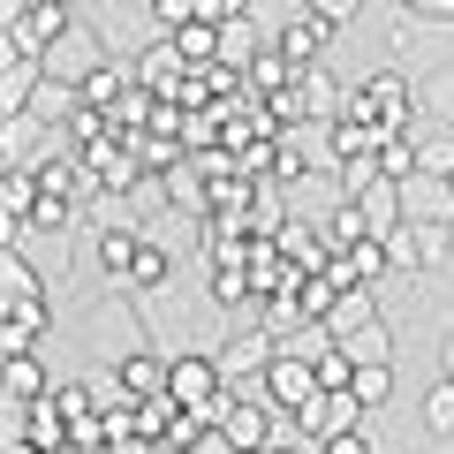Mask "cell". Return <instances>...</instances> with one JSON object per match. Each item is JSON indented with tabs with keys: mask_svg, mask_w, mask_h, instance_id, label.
<instances>
[{
	"mask_svg": "<svg viewBox=\"0 0 454 454\" xmlns=\"http://www.w3.org/2000/svg\"><path fill=\"white\" fill-rule=\"evenodd\" d=\"M348 114L379 121L387 137H417V83H409L402 68H379V76H364L356 91H348Z\"/></svg>",
	"mask_w": 454,
	"mask_h": 454,
	"instance_id": "cell-1",
	"label": "cell"
},
{
	"mask_svg": "<svg viewBox=\"0 0 454 454\" xmlns=\"http://www.w3.org/2000/svg\"><path fill=\"white\" fill-rule=\"evenodd\" d=\"M83 175H91V197H129V190H145V175H152V167L137 160V145H129V137H106V145H91V152H83Z\"/></svg>",
	"mask_w": 454,
	"mask_h": 454,
	"instance_id": "cell-2",
	"label": "cell"
},
{
	"mask_svg": "<svg viewBox=\"0 0 454 454\" xmlns=\"http://www.w3.org/2000/svg\"><path fill=\"white\" fill-rule=\"evenodd\" d=\"M250 394H265L273 409H288V417H295V409H310V402H318L325 387H318V364H310V356H295V348H280V356L265 364V379H258Z\"/></svg>",
	"mask_w": 454,
	"mask_h": 454,
	"instance_id": "cell-3",
	"label": "cell"
},
{
	"mask_svg": "<svg viewBox=\"0 0 454 454\" xmlns=\"http://www.w3.org/2000/svg\"><path fill=\"white\" fill-rule=\"evenodd\" d=\"M167 394H175L182 409H205V402H220V394H227L220 356H212V348H182V356L167 364Z\"/></svg>",
	"mask_w": 454,
	"mask_h": 454,
	"instance_id": "cell-4",
	"label": "cell"
},
{
	"mask_svg": "<svg viewBox=\"0 0 454 454\" xmlns=\"http://www.w3.org/2000/svg\"><path fill=\"white\" fill-rule=\"evenodd\" d=\"M364 417H372V409H364L356 394H333V387H325L310 409H295V432H303L310 447H318V439H333V432H356Z\"/></svg>",
	"mask_w": 454,
	"mask_h": 454,
	"instance_id": "cell-5",
	"label": "cell"
},
{
	"mask_svg": "<svg viewBox=\"0 0 454 454\" xmlns=\"http://www.w3.org/2000/svg\"><path fill=\"white\" fill-rule=\"evenodd\" d=\"M325 152H333V167L379 160V152H387V129H379V121H364V114H333V121H325Z\"/></svg>",
	"mask_w": 454,
	"mask_h": 454,
	"instance_id": "cell-6",
	"label": "cell"
},
{
	"mask_svg": "<svg viewBox=\"0 0 454 454\" xmlns=\"http://www.w3.org/2000/svg\"><path fill=\"white\" fill-rule=\"evenodd\" d=\"M273 356H280V333H265V325H258V333H235V340L220 348V372H227V387H243V379L258 387Z\"/></svg>",
	"mask_w": 454,
	"mask_h": 454,
	"instance_id": "cell-7",
	"label": "cell"
},
{
	"mask_svg": "<svg viewBox=\"0 0 454 454\" xmlns=\"http://www.w3.org/2000/svg\"><path fill=\"white\" fill-rule=\"evenodd\" d=\"M325 38H333V23H325L318 8H295V16H288V23H280V31H273V46L288 53L295 68H318V53H325Z\"/></svg>",
	"mask_w": 454,
	"mask_h": 454,
	"instance_id": "cell-8",
	"label": "cell"
},
{
	"mask_svg": "<svg viewBox=\"0 0 454 454\" xmlns=\"http://www.w3.org/2000/svg\"><path fill=\"white\" fill-rule=\"evenodd\" d=\"M129 68H137V83H145V91H160V98H175V83L190 76V61H182V46H175V31H160V38H152V46L137 53Z\"/></svg>",
	"mask_w": 454,
	"mask_h": 454,
	"instance_id": "cell-9",
	"label": "cell"
},
{
	"mask_svg": "<svg viewBox=\"0 0 454 454\" xmlns=\"http://www.w3.org/2000/svg\"><path fill=\"white\" fill-rule=\"evenodd\" d=\"M137 243H145V227H129V220H114V227H98V243H91V258H98V273H106V288H129V265H137Z\"/></svg>",
	"mask_w": 454,
	"mask_h": 454,
	"instance_id": "cell-10",
	"label": "cell"
},
{
	"mask_svg": "<svg viewBox=\"0 0 454 454\" xmlns=\"http://www.w3.org/2000/svg\"><path fill=\"white\" fill-rule=\"evenodd\" d=\"M46 333H53V303H46V295H31V303H8V325H0V356H23V348H38Z\"/></svg>",
	"mask_w": 454,
	"mask_h": 454,
	"instance_id": "cell-11",
	"label": "cell"
},
{
	"mask_svg": "<svg viewBox=\"0 0 454 454\" xmlns=\"http://www.w3.org/2000/svg\"><path fill=\"white\" fill-rule=\"evenodd\" d=\"M46 83V61L38 53H23V46H0V98H8V114H23L31 106V91Z\"/></svg>",
	"mask_w": 454,
	"mask_h": 454,
	"instance_id": "cell-12",
	"label": "cell"
},
{
	"mask_svg": "<svg viewBox=\"0 0 454 454\" xmlns=\"http://www.w3.org/2000/svg\"><path fill=\"white\" fill-rule=\"evenodd\" d=\"M167 364L175 356H160V348H121V364H114V379H121V394H167Z\"/></svg>",
	"mask_w": 454,
	"mask_h": 454,
	"instance_id": "cell-13",
	"label": "cell"
},
{
	"mask_svg": "<svg viewBox=\"0 0 454 454\" xmlns=\"http://www.w3.org/2000/svg\"><path fill=\"white\" fill-rule=\"evenodd\" d=\"M38 197H46V190H38V175H31V167H8V175H0V212H8V243H16L23 227H31Z\"/></svg>",
	"mask_w": 454,
	"mask_h": 454,
	"instance_id": "cell-14",
	"label": "cell"
},
{
	"mask_svg": "<svg viewBox=\"0 0 454 454\" xmlns=\"http://www.w3.org/2000/svg\"><path fill=\"white\" fill-rule=\"evenodd\" d=\"M356 205H364V220H372V235H387V227H402V220H409V182L379 175L372 190L356 197Z\"/></svg>",
	"mask_w": 454,
	"mask_h": 454,
	"instance_id": "cell-15",
	"label": "cell"
},
{
	"mask_svg": "<svg viewBox=\"0 0 454 454\" xmlns=\"http://www.w3.org/2000/svg\"><path fill=\"white\" fill-rule=\"evenodd\" d=\"M46 394H53V379H46V356H38V348L8 356V409H31V402H46Z\"/></svg>",
	"mask_w": 454,
	"mask_h": 454,
	"instance_id": "cell-16",
	"label": "cell"
},
{
	"mask_svg": "<svg viewBox=\"0 0 454 454\" xmlns=\"http://www.w3.org/2000/svg\"><path fill=\"white\" fill-rule=\"evenodd\" d=\"M409 220L447 227V220H454V182H447V175H417V182H409Z\"/></svg>",
	"mask_w": 454,
	"mask_h": 454,
	"instance_id": "cell-17",
	"label": "cell"
},
{
	"mask_svg": "<svg viewBox=\"0 0 454 454\" xmlns=\"http://www.w3.org/2000/svg\"><path fill=\"white\" fill-rule=\"evenodd\" d=\"M129 83H137V68H129V61H91V68L76 76V91H83V106H114Z\"/></svg>",
	"mask_w": 454,
	"mask_h": 454,
	"instance_id": "cell-18",
	"label": "cell"
},
{
	"mask_svg": "<svg viewBox=\"0 0 454 454\" xmlns=\"http://www.w3.org/2000/svg\"><path fill=\"white\" fill-rule=\"evenodd\" d=\"M295 76H303V68H295L288 53H280L273 38H265V46H258V61H250V91H258V98H280V91H295Z\"/></svg>",
	"mask_w": 454,
	"mask_h": 454,
	"instance_id": "cell-19",
	"label": "cell"
},
{
	"mask_svg": "<svg viewBox=\"0 0 454 454\" xmlns=\"http://www.w3.org/2000/svg\"><path fill=\"white\" fill-rule=\"evenodd\" d=\"M76 106H83V91H76V83H68V76H46V83L31 91V106H23V114H38L46 129H61V121H68Z\"/></svg>",
	"mask_w": 454,
	"mask_h": 454,
	"instance_id": "cell-20",
	"label": "cell"
},
{
	"mask_svg": "<svg viewBox=\"0 0 454 454\" xmlns=\"http://www.w3.org/2000/svg\"><path fill=\"white\" fill-rule=\"evenodd\" d=\"M106 114H114V129H121V137H145L152 121H160V91H145V83H129V91L114 98Z\"/></svg>",
	"mask_w": 454,
	"mask_h": 454,
	"instance_id": "cell-21",
	"label": "cell"
},
{
	"mask_svg": "<svg viewBox=\"0 0 454 454\" xmlns=\"http://www.w3.org/2000/svg\"><path fill=\"white\" fill-rule=\"evenodd\" d=\"M340 258H348V280H356V288H379V280L394 273V258H387V235H364V243H348Z\"/></svg>",
	"mask_w": 454,
	"mask_h": 454,
	"instance_id": "cell-22",
	"label": "cell"
},
{
	"mask_svg": "<svg viewBox=\"0 0 454 454\" xmlns=\"http://www.w3.org/2000/svg\"><path fill=\"white\" fill-rule=\"evenodd\" d=\"M61 137H68L76 152H91V145H106V137H121V129H114V114H106V106H76V114L61 121Z\"/></svg>",
	"mask_w": 454,
	"mask_h": 454,
	"instance_id": "cell-23",
	"label": "cell"
},
{
	"mask_svg": "<svg viewBox=\"0 0 454 454\" xmlns=\"http://www.w3.org/2000/svg\"><path fill=\"white\" fill-rule=\"evenodd\" d=\"M372 318H379L372 288H348V295H340V303H333V318H325V333H333V340H348V333H356V325H372Z\"/></svg>",
	"mask_w": 454,
	"mask_h": 454,
	"instance_id": "cell-24",
	"label": "cell"
},
{
	"mask_svg": "<svg viewBox=\"0 0 454 454\" xmlns=\"http://www.w3.org/2000/svg\"><path fill=\"white\" fill-rule=\"evenodd\" d=\"M258 46H265V38L250 31V16L220 23V61H227V68H243V76H250V61H258Z\"/></svg>",
	"mask_w": 454,
	"mask_h": 454,
	"instance_id": "cell-25",
	"label": "cell"
},
{
	"mask_svg": "<svg viewBox=\"0 0 454 454\" xmlns=\"http://www.w3.org/2000/svg\"><path fill=\"white\" fill-rule=\"evenodd\" d=\"M364 235H372L364 205H356V197H340V205L325 212V243H333V250H348V243H364Z\"/></svg>",
	"mask_w": 454,
	"mask_h": 454,
	"instance_id": "cell-26",
	"label": "cell"
},
{
	"mask_svg": "<svg viewBox=\"0 0 454 454\" xmlns=\"http://www.w3.org/2000/svg\"><path fill=\"white\" fill-rule=\"evenodd\" d=\"M175 46H182V61H190V68H212V61H220V23H182Z\"/></svg>",
	"mask_w": 454,
	"mask_h": 454,
	"instance_id": "cell-27",
	"label": "cell"
},
{
	"mask_svg": "<svg viewBox=\"0 0 454 454\" xmlns=\"http://www.w3.org/2000/svg\"><path fill=\"white\" fill-rule=\"evenodd\" d=\"M53 409H61L68 424H91L98 409H106V394H98V387H83V379H68V387H53Z\"/></svg>",
	"mask_w": 454,
	"mask_h": 454,
	"instance_id": "cell-28",
	"label": "cell"
},
{
	"mask_svg": "<svg viewBox=\"0 0 454 454\" xmlns=\"http://www.w3.org/2000/svg\"><path fill=\"white\" fill-rule=\"evenodd\" d=\"M38 295V273L23 265V250L8 243V258H0V303H31Z\"/></svg>",
	"mask_w": 454,
	"mask_h": 454,
	"instance_id": "cell-29",
	"label": "cell"
},
{
	"mask_svg": "<svg viewBox=\"0 0 454 454\" xmlns=\"http://www.w3.org/2000/svg\"><path fill=\"white\" fill-rule=\"evenodd\" d=\"M340 348H348V356H356V364H394V333H387V325H356V333H348V340H340Z\"/></svg>",
	"mask_w": 454,
	"mask_h": 454,
	"instance_id": "cell-30",
	"label": "cell"
},
{
	"mask_svg": "<svg viewBox=\"0 0 454 454\" xmlns=\"http://www.w3.org/2000/svg\"><path fill=\"white\" fill-rule=\"evenodd\" d=\"M38 190H46V182H38ZM76 220V197H38V212H31V227H23V235H61V227Z\"/></svg>",
	"mask_w": 454,
	"mask_h": 454,
	"instance_id": "cell-31",
	"label": "cell"
},
{
	"mask_svg": "<svg viewBox=\"0 0 454 454\" xmlns=\"http://www.w3.org/2000/svg\"><path fill=\"white\" fill-rule=\"evenodd\" d=\"M167 273H175V258H167V250L145 235V243H137V265H129V288H160Z\"/></svg>",
	"mask_w": 454,
	"mask_h": 454,
	"instance_id": "cell-32",
	"label": "cell"
},
{
	"mask_svg": "<svg viewBox=\"0 0 454 454\" xmlns=\"http://www.w3.org/2000/svg\"><path fill=\"white\" fill-rule=\"evenodd\" d=\"M424 432H432V439H454V379H439V387L424 394Z\"/></svg>",
	"mask_w": 454,
	"mask_h": 454,
	"instance_id": "cell-33",
	"label": "cell"
},
{
	"mask_svg": "<svg viewBox=\"0 0 454 454\" xmlns=\"http://www.w3.org/2000/svg\"><path fill=\"white\" fill-rule=\"evenodd\" d=\"M250 295H258L250 265H212V303H250Z\"/></svg>",
	"mask_w": 454,
	"mask_h": 454,
	"instance_id": "cell-34",
	"label": "cell"
},
{
	"mask_svg": "<svg viewBox=\"0 0 454 454\" xmlns=\"http://www.w3.org/2000/svg\"><path fill=\"white\" fill-rule=\"evenodd\" d=\"M356 402H364V409L394 402V364H356Z\"/></svg>",
	"mask_w": 454,
	"mask_h": 454,
	"instance_id": "cell-35",
	"label": "cell"
},
{
	"mask_svg": "<svg viewBox=\"0 0 454 454\" xmlns=\"http://www.w3.org/2000/svg\"><path fill=\"white\" fill-rule=\"evenodd\" d=\"M318 387L356 394V356H348V348H325V356H318Z\"/></svg>",
	"mask_w": 454,
	"mask_h": 454,
	"instance_id": "cell-36",
	"label": "cell"
},
{
	"mask_svg": "<svg viewBox=\"0 0 454 454\" xmlns=\"http://www.w3.org/2000/svg\"><path fill=\"white\" fill-rule=\"evenodd\" d=\"M197 8H205V0H152L160 31H182V23H197Z\"/></svg>",
	"mask_w": 454,
	"mask_h": 454,
	"instance_id": "cell-37",
	"label": "cell"
},
{
	"mask_svg": "<svg viewBox=\"0 0 454 454\" xmlns=\"http://www.w3.org/2000/svg\"><path fill=\"white\" fill-rule=\"evenodd\" d=\"M318 454H379V447L364 439V424H356V432H333V439H318Z\"/></svg>",
	"mask_w": 454,
	"mask_h": 454,
	"instance_id": "cell-38",
	"label": "cell"
},
{
	"mask_svg": "<svg viewBox=\"0 0 454 454\" xmlns=\"http://www.w3.org/2000/svg\"><path fill=\"white\" fill-rule=\"evenodd\" d=\"M318 16L340 31V23H356V16H364V0H318Z\"/></svg>",
	"mask_w": 454,
	"mask_h": 454,
	"instance_id": "cell-39",
	"label": "cell"
},
{
	"mask_svg": "<svg viewBox=\"0 0 454 454\" xmlns=\"http://www.w3.org/2000/svg\"><path fill=\"white\" fill-rule=\"evenodd\" d=\"M439 379H454V333L439 340Z\"/></svg>",
	"mask_w": 454,
	"mask_h": 454,
	"instance_id": "cell-40",
	"label": "cell"
},
{
	"mask_svg": "<svg viewBox=\"0 0 454 454\" xmlns=\"http://www.w3.org/2000/svg\"><path fill=\"white\" fill-rule=\"evenodd\" d=\"M0 454H46V447H38V439H8Z\"/></svg>",
	"mask_w": 454,
	"mask_h": 454,
	"instance_id": "cell-41",
	"label": "cell"
},
{
	"mask_svg": "<svg viewBox=\"0 0 454 454\" xmlns=\"http://www.w3.org/2000/svg\"><path fill=\"white\" fill-rule=\"evenodd\" d=\"M402 8H409V16H424V8H432V0H402Z\"/></svg>",
	"mask_w": 454,
	"mask_h": 454,
	"instance_id": "cell-42",
	"label": "cell"
},
{
	"mask_svg": "<svg viewBox=\"0 0 454 454\" xmlns=\"http://www.w3.org/2000/svg\"><path fill=\"white\" fill-rule=\"evenodd\" d=\"M61 8H68V0H61Z\"/></svg>",
	"mask_w": 454,
	"mask_h": 454,
	"instance_id": "cell-43",
	"label": "cell"
},
{
	"mask_svg": "<svg viewBox=\"0 0 454 454\" xmlns=\"http://www.w3.org/2000/svg\"><path fill=\"white\" fill-rule=\"evenodd\" d=\"M288 8H295V0H288Z\"/></svg>",
	"mask_w": 454,
	"mask_h": 454,
	"instance_id": "cell-44",
	"label": "cell"
}]
</instances>
